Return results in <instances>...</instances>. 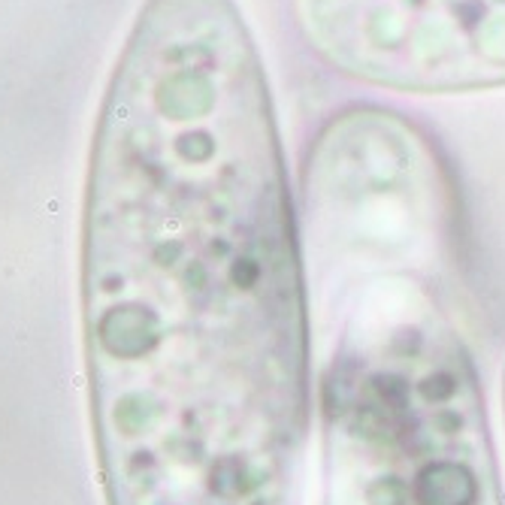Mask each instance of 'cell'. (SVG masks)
Listing matches in <instances>:
<instances>
[{"instance_id":"cell-1","label":"cell","mask_w":505,"mask_h":505,"mask_svg":"<svg viewBox=\"0 0 505 505\" xmlns=\"http://www.w3.org/2000/svg\"><path fill=\"white\" fill-rule=\"evenodd\" d=\"M236 0H146L88 155L82 346L107 505H300L309 306Z\"/></svg>"},{"instance_id":"cell-2","label":"cell","mask_w":505,"mask_h":505,"mask_svg":"<svg viewBox=\"0 0 505 505\" xmlns=\"http://www.w3.org/2000/svg\"><path fill=\"white\" fill-rule=\"evenodd\" d=\"M454 215L309 230L327 300L324 505H505L484 397L442 294Z\"/></svg>"},{"instance_id":"cell-3","label":"cell","mask_w":505,"mask_h":505,"mask_svg":"<svg viewBox=\"0 0 505 505\" xmlns=\"http://www.w3.org/2000/svg\"><path fill=\"white\" fill-rule=\"evenodd\" d=\"M318 58L406 94L505 88V0H296Z\"/></svg>"},{"instance_id":"cell-4","label":"cell","mask_w":505,"mask_h":505,"mask_svg":"<svg viewBox=\"0 0 505 505\" xmlns=\"http://www.w3.org/2000/svg\"><path fill=\"white\" fill-rule=\"evenodd\" d=\"M502 397H505V384H502Z\"/></svg>"}]
</instances>
